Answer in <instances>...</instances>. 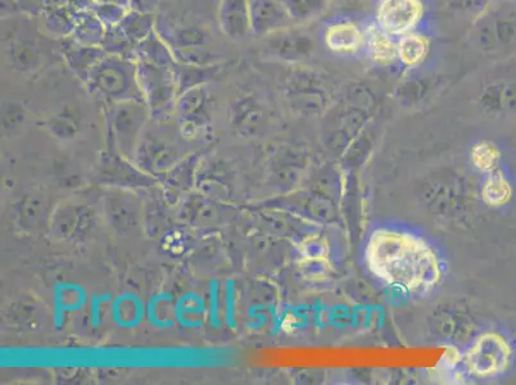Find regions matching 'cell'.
<instances>
[{
    "mask_svg": "<svg viewBox=\"0 0 516 385\" xmlns=\"http://www.w3.org/2000/svg\"><path fill=\"white\" fill-rule=\"evenodd\" d=\"M366 264L381 282L422 293L441 279L436 253L422 239L395 230H377L366 247Z\"/></svg>",
    "mask_w": 516,
    "mask_h": 385,
    "instance_id": "cell-1",
    "label": "cell"
},
{
    "mask_svg": "<svg viewBox=\"0 0 516 385\" xmlns=\"http://www.w3.org/2000/svg\"><path fill=\"white\" fill-rule=\"evenodd\" d=\"M425 14L422 0H378L375 23L393 37L418 30Z\"/></svg>",
    "mask_w": 516,
    "mask_h": 385,
    "instance_id": "cell-2",
    "label": "cell"
},
{
    "mask_svg": "<svg viewBox=\"0 0 516 385\" xmlns=\"http://www.w3.org/2000/svg\"><path fill=\"white\" fill-rule=\"evenodd\" d=\"M512 347L503 335L484 334L466 356L469 370L479 378H491L505 372L512 361Z\"/></svg>",
    "mask_w": 516,
    "mask_h": 385,
    "instance_id": "cell-3",
    "label": "cell"
},
{
    "mask_svg": "<svg viewBox=\"0 0 516 385\" xmlns=\"http://www.w3.org/2000/svg\"><path fill=\"white\" fill-rule=\"evenodd\" d=\"M297 28L299 26H291L265 37V54L290 64H302L307 61L314 52V40Z\"/></svg>",
    "mask_w": 516,
    "mask_h": 385,
    "instance_id": "cell-4",
    "label": "cell"
},
{
    "mask_svg": "<svg viewBox=\"0 0 516 385\" xmlns=\"http://www.w3.org/2000/svg\"><path fill=\"white\" fill-rule=\"evenodd\" d=\"M323 42L332 53L355 55L364 51L365 29L352 20H337L324 29Z\"/></svg>",
    "mask_w": 516,
    "mask_h": 385,
    "instance_id": "cell-5",
    "label": "cell"
},
{
    "mask_svg": "<svg viewBox=\"0 0 516 385\" xmlns=\"http://www.w3.org/2000/svg\"><path fill=\"white\" fill-rule=\"evenodd\" d=\"M250 29L258 37H266L296 26L279 0H250Z\"/></svg>",
    "mask_w": 516,
    "mask_h": 385,
    "instance_id": "cell-6",
    "label": "cell"
},
{
    "mask_svg": "<svg viewBox=\"0 0 516 385\" xmlns=\"http://www.w3.org/2000/svg\"><path fill=\"white\" fill-rule=\"evenodd\" d=\"M218 28L227 39H244L250 29V0H221L217 11Z\"/></svg>",
    "mask_w": 516,
    "mask_h": 385,
    "instance_id": "cell-7",
    "label": "cell"
},
{
    "mask_svg": "<svg viewBox=\"0 0 516 385\" xmlns=\"http://www.w3.org/2000/svg\"><path fill=\"white\" fill-rule=\"evenodd\" d=\"M89 72L95 86L106 92L116 93L129 86L130 75L136 72V66L130 67L119 58L102 57Z\"/></svg>",
    "mask_w": 516,
    "mask_h": 385,
    "instance_id": "cell-8",
    "label": "cell"
},
{
    "mask_svg": "<svg viewBox=\"0 0 516 385\" xmlns=\"http://www.w3.org/2000/svg\"><path fill=\"white\" fill-rule=\"evenodd\" d=\"M365 29L364 51L373 63L381 67L393 66L398 62L397 37H390L373 22Z\"/></svg>",
    "mask_w": 516,
    "mask_h": 385,
    "instance_id": "cell-9",
    "label": "cell"
},
{
    "mask_svg": "<svg viewBox=\"0 0 516 385\" xmlns=\"http://www.w3.org/2000/svg\"><path fill=\"white\" fill-rule=\"evenodd\" d=\"M398 62L409 70H415L427 60L430 40L418 31L398 37Z\"/></svg>",
    "mask_w": 516,
    "mask_h": 385,
    "instance_id": "cell-10",
    "label": "cell"
},
{
    "mask_svg": "<svg viewBox=\"0 0 516 385\" xmlns=\"http://www.w3.org/2000/svg\"><path fill=\"white\" fill-rule=\"evenodd\" d=\"M296 26L319 19L333 4L334 0H279Z\"/></svg>",
    "mask_w": 516,
    "mask_h": 385,
    "instance_id": "cell-11",
    "label": "cell"
},
{
    "mask_svg": "<svg viewBox=\"0 0 516 385\" xmlns=\"http://www.w3.org/2000/svg\"><path fill=\"white\" fill-rule=\"evenodd\" d=\"M8 61L19 72H33L42 63V54L33 44L14 42L7 51Z\"/></svg>",
    "mask_w": 516,
    "mask_h": 385,
    "instance_id": "cell-12",
    "label": "cell"
},
{
    "mask_svg": "<svg viewBox=\"0 0 516 385\" xmlns=\"http://www.w3.org/2000/svg\"><path fill=\"white\" fill-rule=\"evenodd\" d=\"M483 200L489 206H504L512 195V188L501 172H494L487 177L483 185Z\"/></svg>",
    "mask_w": 516,
    "mask_h": 385,
    "instance_id": "cell-13",
    "label": "cell"
},
{
    "mask_svg": "<svg viewBox=\"0 0 516 385\" xmlns=\"http://www.w3.org/2000/svg\"><path fill=\"white\" fill-rule=\"evenodd\" d=\"M174 42L180 53H191L205 45L207 35L200 29L184 26L174 32Z\"/></svg>",
    "mask_w": 516,
    "mask_h": 385,
    "instance_id": "cell-14",
    "label": "cell"
},
{
    "mask_svg": "<svg viewBox=\"0 0 516 385\" xmlns=\"http://www.w3.org/2000/svg\"><path fill=\"white\" fill-rule=\"evenodd\" d=\"M471 157H473L475 168L482 171H492L495 170L500 160V152L492 143L483 142L475 145Z\"/></svg>",
    "mask_w": 516,
    "mask_h": 385,
    "instance_id": "cell-15",
    "label": "cell"
},
{
    "mask_svg": "<svg viewBox=\"0 0 516 385\" xmlns=\"http://www.w3.org/2000/svg\"><path fill=\"white\" fill-rule=\"evenodd\" d=\"M442 2L448 11L477 16L486 10L488 0H442Z\"/></svg>",
    "mask_w": 516,
    "mask_h": 385,
    "instance_id": "cell-16",
    "label": "cell"
},
{
    "mask_svg": "<svg viewBox=\"0 0 516 385\" xmlns=\"http://www.w3.org/2000/svg\"><path fill=\"white\" fill-rule=\"evenodd\" d=\"M495 25V32L496 37H497L498 44H506L512 43V39L515 37V28L512 22L507 21V20L498 19L496 20L494 22Z\"/></svg>",
    "mask_w": 516,
    "mask_h": 385,
    "instance_id": "cell-17",
    "label": "cell"
},
{
    "mask_svg": "<svg viewBox=\"0 0 516 385\" xmlns=\"http://www.w3.org/2000/svg\"><path fill=\"white\" fill-rule=\"evenodd\" d=\"M504 103L516 108V86H505V89H504Z\"/></svg>",
    "mask_w": 516,
    "mask_h": 385,
    "instance_id": "cell-18",
    "label": "cell"
}]
</instances>
